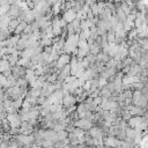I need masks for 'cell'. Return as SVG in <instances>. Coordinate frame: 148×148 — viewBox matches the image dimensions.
Masks as SVG:
<instances>
[{"label":"cell","mask_w":148,"mask_h":148,"mask_svg":"<svg viewBox=\"0 0 148 148\" xmlns=\"http://www.w3.org/2000/svg\"><path fill=\"white\" fill-rule=\"evenodd\" d=\"M27 24H28V22H26V21H21V22L19 23V26L15 28L14 34H15V35H20L21 32H23V30H24V28L27 27Z\"/></svg>","instance_id":"12"},{"label":"cell","mask_w":148,"mask_h":148,"mask_svg":"<svg viewBox=\"0 0 148 148\" xmlns=\"http://www.w3.org/2000/svg\"><path fill=\"white\" fill-rule=\"evenodd\" d=\"M142 120H143V118L140 116H131L128 119V126H131L132 128H137Z\"/></svg>","instance_id":"5"},{"label":"cell","mask_w":148,"mask_h":148,"mask_svg":"<svg viewBox=\"0 0 148 148\" xmlns=\"http://www.w3.org/2000/svg\"><path fill=\"white\" fill-rule=\"evenodd\" d=\"M140 72H141V66H140V65H137V64L130 65L128 71H127V73H128L130 75H138Z\"/></svg>","instance_id":"9"},{"label":"cell","mask_w":148,"mask_h":148,"mask_svg":"<svg viewBox=\"0 0 148 148\" xmlns=\"http://www.w3.org/2000/svg\"><path fill=\"white\" fill-rule=\"evenodd\" d=\"M22 103H23V97H20L18 100H14L12 101V105L16 109V110H20L22 108Z\"/></svg>","instance_id":"15"},{"label":"cell","mask_w":148,"mask_h":148,"mask_svg":"<svg viewBox=\"0 0 148 148\" xmlns=\"http://www.w3.org/2000/svg\"><path fill=\"white\" fill-rule=\"evenodd\" d=\"M19 23H20V21L18 20V19H12L11 20V22H9V26L8 27H11V28H16L18 26H19Z\"/></svg>","instance_id":"16"},{"label":"cell","mask_w":148,"mask_h":148,"mask_svg":"<svg viewBox=\"0 0 148 148\" xmlns=\"http://www.w3.org/2000/svg\"><path fill=\"white\" fill-rule=\"evenodd\" d=\"M64 19L67 21V23H71L72 21H74V20L76 19V12H75L73 8H71V9H68V11H65V13H64Z\"/></svg>","instance_id":"6"},{"label":"cell","mask_w":148,"mask_h":148,"mask_svg":"<svg viewBox=\"0 0 148 148\" xmlns=\"http://www.w3.org/2000/svg\"><path fill=\"white\" fill-rule=\"evenodd\" d=\"M105 3H115V0H104Z\"/></svg>","instance_id":"17"},{"label":"cell","mask_w":148,"mask_h":148,"mask_svg":"<svg viewBox=\"0 0 148 148\" xmlns=\"http://www.w3.org/2000/svg\"><path fill=\"white\" fill-rule=\"evenodd\" d=\"M126 109L130 111L131 116H141V115L143 114L142 108H140V107H138V105H128Z\"/></svg>","instance_id":"7"},{"label":"cell","mask_w":148,"mask_h":148,"mask_svg":"<svg viewBox=\"0 0 148 148\" xmlns=\"http://www.w3.org/2000/svg\"><path fill=\"white\" fill-rule=\"evenodd\" d=\"M137 30H138V36L139 37H147L148 36V26H146V23L142 24L141 27H139Z\"/></svg>","instance_id":"11"},{"label":"cell","mask_w":148,"mask_h":148,"mask_svg":"<svg viewBox=\"0 0 148 148\" xmlns=\"http://www.w3.org/2000/svg\"><path fill=\"white\" fill-rule=\"evenodd\" d=\"M75 127H80L82 130H90L93 127V122L88 118H79L76 122H74Z\"/></svg>","instance_id":"3"},{"label":"cell","mask_w":148,"mask_h":148,"mask_svg":"<svg viewBox=\"0 0 148 148\" xmlns=\"http://www.w3.org/2000/svg\"><path fill=\"white\" fill-rule=\"evenodd\" d=\"M71 59H72V57L70 56V53H66V52L61 53V55L59 56L58 60H57L56 67H57L58 70H61L63 67H65L66 65H68V64L71 63Z\"/></svg>","instance_id":"1"},{"label":"cell","mask_w":148,"mask_h":148,"mask_svg":"<svg viewBox=\"0 0 148 148\" xmlns=\"http://www.w3.org/2000/svg\"><path fill=\"white\" fill-rule=\"evenodd\" d=\"M24 78H26V80H27V81L29 82V84H30V83H32L34 81H36L38 76L36 75V73H35V71H34V70L28 68V70H27V72H26V76H24Z\"/></svg>","instance_id":"8"},{"label":"cell","mask_w":148,"mask_h":148,"mask_svg":"<svg viewBox=\"0 0 148 148\" xmlns=\"http://www.w3.org/2000/svg\"><path fill=\"white\" fill-rule=\"evenodd\" d=\"M147 87H148V84H147Z\"/></svg>","instance_id":"19"},{"label":"cell","mask_w":148,"mask_h":148,"mask_svg":"<svg viewBox=\"0 0 148 148\" xmlns=\"http://www.w3.org/2000/svg\"><path fill=\"white\" fill-rule=\"evenodd\" d=\"M11 68V65H9V61L7 59H1L0 60V71H1V73L6 70H9Z\"/></svg>","instance_id":"14"},{"label":"cell","mask_w":148,"mask_h":148,"mask_svg":"<svg viewBox=\"0 0 148 148\" xmlns=\"http://www.w3.org/2000/svg\"><path fill=\"white\" fill-rule=\"evenodd\" d=\"M141 91L140 90H135L133 94H132V101L134 103V105H138L139 101H140V98H141Z\"/></svg>","instance_id":"13"},{"label":"cell","mask_w":148,"mask_h":148,"mask_svg":"<svg viewBox=\"0 0 148 148\" xmlns=\"http://www.w3.org/2000/svg\"><path fill=\"white\" fill-rule=\"evenodd\" d=\"M97 1H102V0H97Z\"/></svg>","instance_id":"18"},{"label":"cell","mask_w":148,"mask_h":148,"mask_svg":"<svg viewBox=\"0 0 148 148\" xmlns=\"http://www.w3.org/2000/svg\"><path fill=\"white\" fill-rule=\"evenodd\" d=\"M7 119H8V122H9L11 127H20V126H21L22 119H21V115H20V114H18V112L8 114Z\"/></svg>","instance_id":"2"},{"label":"cell","mask_w":148,"mask_h":148,"mask_svg":"<svg viewBox=\"0 0 148 148\" xmlns=\"http://www.w3.org/2000/svg\"><path fill=\"white\" fill-rule=\"evenodd\" d=\"M78 100H76V97H74V95H72V94H68V95H65L64 97H63V107L65 108V109H67V108H70V107H73V105H75V102H76Z\"/></svg>","instance_id":"4"},{"label":"cell","mask_w":148,"mask_h":148,"mask_svg":"<svg viewBox=\"0 0 148 148\" xmlns=\"http://www.w3.org/2000/svg\"><path fill=\"white\" fill-rule=\"evenodd\" d=\"M89 52L93 55H97L98 52H101V45L98 43H96V41H95V43L89 45Z\"/></svg>","instance_id":"10"}]
</instances>
